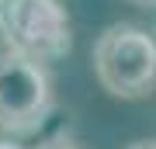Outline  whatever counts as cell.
Listing matches in <instances>:
<instances>
[{
    "label": "cell",
    "mask_w": 156,
    "mask_h": 149,
    "mask_svg": "<svg viewBox=\"0 0 156 149\" xmlns=\"http://www.w3.org/2000/svg\"><path fill=\"white\" fill-rule=\"evenodd\" d=\"M94 76L111 97H149L156 90V38L125 21L104 28L94 42Z\"/></svg>",
    "instance_id": "6da1fadb"
},
{
    "label": "cell",
    "mask_w": 156,
    "mask_h": 149,
    "mask_svg": "<svg viewBox=\"0 0 156 149\" xmlns=\"http://www.w3.org/2000/svg\"><path fill=\"white\" fill-rule=\"evenodd\" d=\"M0 38L14 52L56 62L73 45L69 14L59 0H0Z\"/></svg>",
    "instance_id": "7a4b0ae2"
},
{
    "label": "cell",
    "mask_w": 156,
    "mask_h": 149,
    "mask_svg": "<svg viewBox=\"0 0 156 149\" xmlns=\"http://www.w3.org/2000/svg\"><path fill=\"white\" fill-rule=\"evenodd\" d=\"M52 108V83L38 59L7 49L0 55V128L11 135L35 132Z\"/></svg>",
    "instance_id": "3957f363"
},
{
    "label": "cell",
    "mask_w": 156,
    "mask_h": 149,
    "mask_svg": "<svg viewBox=\"0 0 156 149\" xmlns=\"http://www.w3.org/2000/svg\"><path fill=\"white\" fill-rule=\"evenodd\" d=\"M128 149H156V139H142V142H132Z\"/></svg>",
    "instance_id": "277c9868"
},
{
    "label": "cell",
    "mask_w": 156,
    "mask_h": 149,
    "mask_svg": "<svg viewBox=\"0 0 156 149\" xmlns=\"http://www.w3.org/2000/svg\"><path fill=\"white\" fill-rule=\"evenodd\" d=\"M38 149H80V146H69V142H45Z\"/></svg>",
    "instance_id": "5b68a950"
},
{
    "label": "cell",
    "mask_w": 156,
    "mask_h": 149,
    "mask_svg": "<svg viewBox=\"0 0 156 149\" xmlns=\"http://www.w3.org/2000/svg\"><path fill=\"white\" fill-rule=\"evenodd\" d=\"M0 149H24V146H17V142H11V139H0Z\"/></svg>",
    "instance_id": "8992f818"
},
{
    "label": "cell",
    "mask_w": 156,
    "mask_h": 149,
    "mask_svg": "<svg viewBox=\"0 0 156 149\" xmlns=\"http://www.w3.org/2000/svg\"><path fill=\"white\" fill-rule=\"evenodd\" d=\"M135 4H156V0H135Z\"/></svg>",
    "instance_id": "52a82bcc"
}]
</instances>
